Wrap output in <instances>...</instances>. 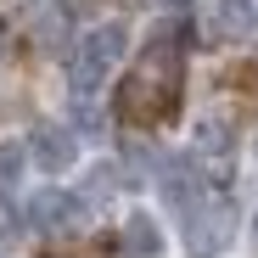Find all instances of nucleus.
I'll list each match as a JSON object with an SVG mask.
<instances>
[{
  "instance_id": "f257e3e1",
  "label": "nucleus",
  "mask_w": 258,
  "mask_h": 258,
  "mask_svg": "<svg viewBox=\"0 0 258 258\" xmlns=\"http://www.w3.org/2000/svg\"><path fill=\"white\" fill-rule=\"evenodd\" d=\"M123 51H129V23H96V28H84V39L68 56V90L79 101H90L101 84L118 73Z\"/></svg>"
},
{
  "instance_id": "f03ea898",
  "label": "nucleus",
  "mask_w": 258,
  "mask_h": 258,
  "mask_svg": "<svg viewBox=\"0 0 258 258\" xmlns=\"http://www.w3.org/2000/svg\"><path fill=\"white\" fill-rule=\"evenodd\" d=\"M185 247H191V258H219V252H230V241H236V208H230V197L225 191H197L185 208Z\"/></svg>"
},
{
  "instance_id": "7ed1b4c3",
  "label": "nucleus",
  "mask_w": 258,
  "mask_h": 258,
  "mask_svg": "<svg viewBox=\"0 0 258 258\" xmlns=\"http://www.w3.org/2000/svg\"><path fill=\"white\" fill-rule=\"evenodd\" d=\"M28 163H39L45 174H68V168L79 163V135L68 123H34L28 129Z\"/></svg>"
},
{
  "instance_id": "20e7f679",
  "label": "nucleus",
  "mask_w": 258,
  "mask_h": 258,
  "mask_svg": "<svg viewBox=\"0 0 258 258\" xmlns=\"http://www.w3.org/2000/svg\"><path fill=\"white\" fill-rule=\"evenodd\" d=\"M118 247H123V258H163V252H168V236H163V225L152 219V208H129V213H123Z\"/></svg>"
},
{
  "instance_id": "39448f33",
  "label": "nucleus",
  "mask_w": 258,
  "mask_h": 258,
  "mask_svg": "<svg viewBox=\"0 0 258 258\" xmlns=\"http://www.w3.org/2000/svg\"><path fill=\"white\" fill-rule=\"evenodd\" d=\"M28 219H34L39 230H73V225L84 219V202H79L73 191H39V197L28 202Z\"/></svg>"
},
{
  "instance_id": "423d86ee",
  "label": "nucleus",
  "mask_w": 258,
  "mask_h": 258,
  "mask_svg": "<svg viewBox=\"0 0 258 258\" xmlns=\"http://www.w3.org/2000/svg\"><path fill=\"white\" fill-rule=\"evenodd\" d=\"M208 6H213L219 34H230V39H252L258 34V0H208Z\"/></svg>"
},
{
  "instance_id": "0eeeda50",
  "label": "nucleus",
  "mask_w": 258,
  "mask_h": 258,
  "mask_svg": "<svg viewBox=\"0 0 258 258\" xmlns=\"http://www.w3.org/2000/svg\"><path fill=\"white\" fill-rule=\"evenodd\" d=\"M28 174V141H0V208H12Z\"/></svg>"
},
{
  "instance_id": "6e6552de",
  "label": "nucleus",
  "mask_w": 258,
  "mask_h": 258,
  "mask_svg": "<svg viewBox=\"0 0 258 258\" xmlns=\"http://www.w3.org/2000/svg\"><path fill=\"white\" fill-rule=\"evenodd\" d=\"M197 152H208V157H225V146H230V123L225 118H197Z\"/></svg>"
},
{
  "instance_id": "1a4fd4ad",
  "label": "nucleus",
  "mask_w": 258,
  "mask_h": 258,
  "mask_svg": "<svg viewBox=\"0 0 258 258\" xmlns=\"http://www.w3.org/2000/svg\"><path fill=\"white\" fill-rule=\"evenodd\" d=\"M6 56H12V28H6V17H0V73H6Z\"/></svg>"
},
{
  "instance_id": "9d476101",
  "label": "nucleus",
  "mask_w": 258,
  "mask_h": 258,
  "mask_svg": "<svg viewBox=\"0 0 258 258\" xmlns=\"http://www.w3.org/2000/svg\"><path fill=\"white\" fill-rule=\"evenodd\" d=\"M247 236H252V252H258V202H252V219H247Z\"/></svg>"
}]
</instances>
